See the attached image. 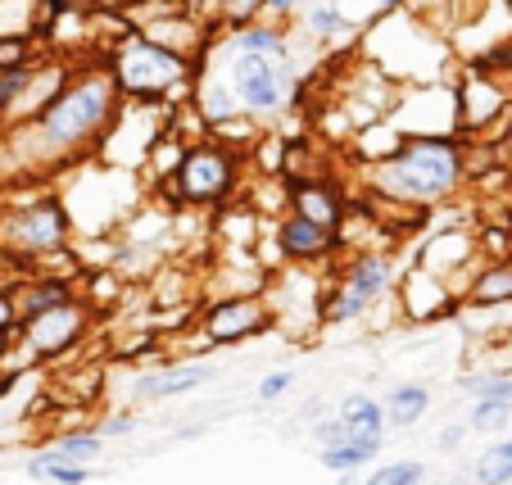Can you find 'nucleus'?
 Wrapping results in <instances>:
<instances>
[{"mask_svg":"<svg viewBox=\"0 0 512 485\" xmlns=\"http://www.w3.org/2000/svg\"><path fill=\"white\" fill-rule=\"evenodd\" d=\"M123 105L127 100L105 59L100 64H78L37 114L0 127V150L14 155L5 168H19L23 177H41L73 164V159L100 155V146L123 118Z\"/></svg>","mask_w":512,"mask_h":485,"instance_id":"nucleus-1","label":"nucleus"},{"mask_svg":"<svg viewBox=\"0 0 512 485\" xmlns=\"http://www.w3.org/2000/svg\"><path fill=\"white\" fill-rule=\"evenodd\" d=\"M200 73L223 82L245 118H277L304 96V73L295 64L290 32L286 23L272 19L213 32L200 55Z\"/></svg>","mask_w":512,"mask_h":485,"instance_id":"nucleus-2","label":"nucleus"},{"mask_svg":"<svg viewBox=\"0 0 512 485\" xmlns=\"http://www.w3.org/2000/svg\"><path fill=\"white\" fill-rule=\"evenodd\" d=\"M467 177H472V159L454 132L404 136L386 159L363 168V182L377 200L395 209H417V214L449 204L467 186Z\"/></svg>","mask_w":512,"mask_h":485,"instance_id":"nucleus-3","label":"nucleus"},{"mask_svg":"<svg viewBox=\"0 0 512 485\" xmlns=\"http://www.w3.org/2000/svg\"><path fill=\"white\" fill-rule=\"evenodd\" d=\"M105 64L123 100H136V105H173V100L191 96L195 78H200V55H182L164 41L145 37L141 28L127 32L105 55Z\"/></svg>","mask_w":512,"mask_h":485,"instance_id":"nucleus-4","label":"nucleus"},{"mask_svg":"<svg viewBox=\"0 0 512 485\" xmlns=\"http://www.w3.org/2000/svg\"><path fill=\"white\" fill-rule=\"evenodd\" d=\"M245 182V150L227 136H200L191 141L168 182H159V195L177 209H223L236 200Z\"/></svg>","mask_w":512,"mask_h":485,"instance_id":"nucleus-5","label":"nucleus"},{"mask_svg":"<svg viewBox=\"0 0 512 485\" xmlns=\"http://www.w3.org/2000/svg\"><path fill=\"white\" fill-rule=\"evenodd\" d=\"M0 245L14 254V272H37L28 268L32 259H55L73 245V214L55 191H37L28 200H14L0 209Z\"/></svg>","mask_w":512,"mask_h":485,"instance_id":"nucleus-6","label":"nucleus"},{"mask_svg":"<svg viewBox=\"0 0 512 485\" xmlns=\"http://www.w3.org/2000/svg\"><path fill=\"white\" fill-rule=\"evenodd\" d=\"M399 277V263L390 250H345L336 263V286L318 295V322L322 327H349L368 318L372 304L390 295Z\"/></svg>","mask_w":512,"mask_h":485,"instance_id":"nucleus-7","label":"nucleus"},{"mask_svg":"<svg viewBox=\"0 0 512 485\" xmlns=\"http://www.w3.org/2000/svg\"><path fill=\"white\" fill-rule=\"evenodd\" d=\"M91 327H96L91 304L78 295V300L64 304V309H50V313H41V318H23L19 322V354L28 363H59L87 345Z\"/></svg>","mask_w":512,"mask_h":485,"instance_id":"nucleus-8","label":"nucleus"},{"mask_svg":"<svg viewBox=\"0 0 512 485\" xmlns=\"http://www.w3.org/2000/svg\"><path fill=\"white\" fill-rule=\"evenodd\" d=\"M272 322H277V309H272L268 295L241 291V295H218V300L204 304L195 331H200V340L213 345V350H236L245 340L272 331Z\"/></svg>","mask_w":512,"mask_h":485,"instance_id":"nucleus-9","label":"nucleus"},{"mask_svg":"<svg viewBox=\"0 0 512 485\" xmlns=\"http://www.w3.org/2000/svg\"><path fill=\"white\" fill-rule=\"evenodd\" d=\"M512 105V87L485 68L467 64L454 82V109H458V136H476V141H490L499 132L503 114Z\"/></svg>","mask_w":512,"mask_h":485,"instance_id":"nucleus-10","label":"nucleus"},{"mask_svg":"<svg viewBox=\"0 0 512 485\" xmlns=\"http://www.w3.org/2000/svg\"><path fill=\"white\" fill-rule=\"evenodd\" d=\"M272 241H277L281 259L295 263V268H336L340 254H345L340 232H331V227H322V223H313V218L295 214V209H286V214L277 218Z\"/></svg>","mask_w":512,"mask_h":485,"instance_id":"nucleus-11","label":"nucleus"},{"mask_svg":"<svg viewBox=\"0 0 512 485\" xmlns=\"http://www.w3.org/2000/svg\"><path fill=\"white\" fill-rule=\"evenodd\" d=\"M213 377H218V363H209V359L164 363V368L141 372L132 395H136V404H168V399H186L195 390H204Z\"/></svg>","mask_w":512,"mask_h":485,"instance_id":"nucleus-12","label":"nucleus"},{"mask_svg":"<svg viewBox=\"0 0 512 485\" xmlns=\"http://www.w3.org/2000/svg\"><path fill=\"white\" fill-rule=\"evenodd\" d=\"M286 209H295V214L340 232V227H345V214H349V195L340 191L331 177L300 173V177H286Z\"/></svg>","mask_w":512,"mask_h":485,"instance_id":"nucleus-13","label":"nucleus"},{"mask_svg":"<svg viewBox=\"0 0 512 485\" xmlns=\"http://www.w3.org/2000/svg\"><path fill=\"white\" fill-rule=\"evenodd\" d=\"M336 418L340 427H345V440H354V445H363L372 458L386 449V404H381L377 395H368V390H349L345 399L336 404Z\"/></svg>","mask_w":512,"mask_h":485,"instance_id":"nucleus-14","label":"nucleus"},{"mask_svg":"<svg viewBox=\"0 0 512 485\" xmlns=\"http://www.w3.org/2000/svg\"><path fill=\"white\" fill-rule=\"evenodd\" d=\"M19 318H41L50 309H64V304L78 300V282L68 277V272H28L19 286Z\"/></svg>","mask_w":512,"mask_h":485,"instance_id":"nucleus-15","label":"nucleus"},{"mask_svg":"<svg viewBox=\"0 0 512 485\" xmlns=\"http://www.w3.org/2000/svg\"><path fill=\"white\" fill-rule=\"evenodd\" d=\"M472 254H481L476 232H463V227H454V232H431L422 241V254H417V272H426L431 263H440L431 277H440V272H458V268L472 263Z\"/></svg>","mask_w":512,"mask_h":485,"instance_id":"nucleus-16","label":"nucleus"},{"mask_svg":"<svg viewBox=\"0 0 512 485\" xmlns=\"http://www.w3.org/2000/svg\"><path fill=\"white\" fill-rule=\"evenodd\" d=\"M512 304V259H485L463 286V309H503Z\"/></svg>","mask_w":512,"mask_h":485,"instance_id":"nucleus-17","label":"nucleus"},{"mask_svg":"<svg viewBox=\"0 0 512 485\" xmlns=\"http://www.w3.org/2000/svg\"><path fill=\"white\" fill-rule=\"evenodd\" d=\"M300 32L313 41V46H331V41L354 37V23H349V14L340 10V0H304Z\"/></svg>","mask_w":512,"mask_h":485,"instance_id":"nucleus-18","label":"nucleus"},{"mask_svg":"<svg viewBox=\"0 0 512 485\" xmlns=\"http://www.w3.org/2000/svg\"><path fill=\"white\" fill-rule=\"evenodd\" d=\"M381 404H386L390 431H413L431 413V386L426 381H399V386H390V395Z\"/></svg>","mask_w":512,"mask_h":485,"instance_id":"nucleus-19","label":"nucleus"},{"mask_svg":"<svg viewBox=\"0 0 512 485\" xmlns=\"http://www.w3.org/2000/svg\"><path fill=\"white\" fill-rule=\"evenodd\" d=\"M105 445L109 440L100 436L96 427L91 431H68V436H59L55 445H46V449H37V454H28L23 463H96L100 454H105Z\"/></svg>","mask_w":512,"mask_h":485,"instance_id":"nucleus-20","label":"nucleus"},{"mask_svg":"<svg viewBox=\"0 0 512 485\" xmlns=\"http://www.w3.org/2000/svg\"><path fill=\"white\" fill-rule=\"evenodd\" d=\"M472 485H512V436H499L467 463Z\"/></svg>","mask_w":512,"mask_h":485,"instance_id":"nucleus-21","label":"nucleus"},{"mask_svg":"<svg viewBox=\"0 0 512 485\" xmlns=\"http://www.w3.org/2000/svg\"><path fill=\"white\" fill-rule=\"evenodd\" d=\"M463 422L472 436H503L512 427V404H503V399H472Z\"/></svg>","mask_w":512,"mask_h":485,"instance_id":"nucleus-22","label":"nucleus"},{"mask_svg":"<svg viewBox=\"0 0 512 485\" xmlns=\"http://www.w3.org/2000/svg\"><path fill=\"white\" fill-rule=\"evenodd\" d=\"M200 14L213 28H245V23L263 19V0H204Z\"/></svg>","mask_w":512,"mask_h":485,"instance_id":"nucleus-23","label":"nucleus"},{"mask_svg":"<svg viewBox=\"0 0 512 485\" xmlns=\"http://www.w3.org/2000/svg\"><path fill=\"white\" fill-rule=\"evenodd\" d=\"M23 476H32V481L41 485H87L100 476L96 463H23Z\"/></svg>","mask_w":512,"mask_h":485,"instance_id":"nucleus-24","label":"nucleus"},{"mask_svg":"<svg viewBox=\"0 0 512 485\" xmlns=\"http://www.w3.org/2000/svg\"><path fill=\"white\" fill-rule=\"evenodd\" d=\"M458 390L467 399H503V404H512V372H503V368L467 372V377H458Z\"/></svg>","mask_w":512,"mask_h":485,"instance_id":"nucleus-25","label":"nucleus"},{"mask_svg":"<svg viewBox=\"0 0 512 485\" xmlns=\"http://www.w3.org/2000/svg\"><path fill=\"white\" fill-rule=\"evenodd\" d=\"M358 485H426L422 458H395V463H377Z\"/></svg>","mask_w":512,"mask_h":485,"instance_id":"nucleus-26","label":"nucleus"},{"mask_svg":"<svg viewBox=\"0 0 512 485\" xmlns=\"http://www.w3.org/2000/svg\"><path fill=\"white\" fill-rule=\"evenodd\" d=\"M318 463L331 476H340V472H363L372 463V454L363 445H354V440H336V445H318Z\"/></svg>","mask_w":512,"mask_h":485,"instance_id":"nucleus-27","label":"nucleus"},{"mask_svg":"<svg viewBox=\"0 0 512 485\" xmlns=\"http://www.w3.org/2000/svg\"><path fill=\"white\" fill-rule=\"evenodd\" d=\"M290 390H295V372H290V368H272V372H263V377H259L254 399H259V404H281Z\"/></svg>","mask_w":512,"mask_h":485,"instance_id":"nucleus-28","label":"nucleus"},{"mask_svg":"<svg viewBox=\"0 0 512 485\" xmlns=\"http://www.w3.org/2000/svg\"><path fill=\"white\" fill-rule=\"evenodd\" d=\"M141 427H145L141 413H105V418L96 422V431L105 440H127V436H136Z\"/></svg>","mask_w":512,"mask_h":485,"instance_id":"nucleus-29","label":"nucleus"},{"mask_svg":"<svg viewBox=\"0 0 512 485\" xmlns=\"http://www.w3.org/2000/svg\"><path fill=\"white\" fill-rule=\"evenodd\" d=\"M28 59H37V50L28 46V37H0V68L28 64Z\"/></svg>","mask_w":512,"mask_h":485,"instance_id":"nucleus-30","label":"nucleus"},{"mask_svg":"<svg viewBox=\"0 0 512 485\" xmlns=\"http://www.w3.org/2000/svg\"><path fill=\"white\" fill-rule=\"evenodd\" d=\"M490 150H494V159H499V164L512 168V105H508V114H503L499 132L490 136Z\"/></svg>","mask_w":512,"mask_h":485,"instance_id":"nucleus-31","label":"nucleus"},{"mask_svg":"<svg viewBox=\"0 0 512 485\" xmlns=\"http://www.w3.org/2000/svg\"><path fill=\"white\" fill-rule=\"evenodd\" d=\"M300 10H304V0H263V14H268L272 23L300 19Z\"/></svg>","mask_w":512,"mask_h":485,"instance_id":"nucleus-32","label":"nucleus"},{"mask_svg":"<svg viewBox=\"0 0 512 485\" xmlns=\"http://www.w3.org/2000/svg\"><path fill=\"white\" fill-rule=\"evenodd\" d=\"M19 295L14 286H0V327H19Z\"/></svg>","mask_w":512,"mask_h":485,"instance_id":"nucleus-33","label":"nucleus"},{"mask_svg":"<svg viewBox=\"0 0 512 485\" xmlns=\"http://www.w3.org/2000/svg\"><path fill=\"white\" fill-rule=\"evenodd\" d=\"M467 436H472V431H467V422H454V427H445L440 436H435V449H445V454H454V449L463 445Z\"/></svg>","mask_w":512,"mask_h":485,"instance_id":"nucleus-34","label":"nucleus"},{"mask_svg":"<svg viewBox=\"0 0 512 485\" xmlns=\"http://www.w3.org/2000/svg\"><path fill=\"white\" fill-rule=\"evenodd\" d=\"M19 350V327H0V368H5V359Z\"/></svg>","mask_w":512,"mask_h":485,"instance_id":"nucleus-35","label":"nucleus"},{"mask_svg":"<svg viewBox=\"0 0 512 485\" xmlns=\"http://www.w3.org/2000/svg\"><path fill=\"white\" fill-rule=\"evenodd\" d=\"M200 436H209V422H191V427H173V440H200Z\"/></svg>","mask_w":512,"mask_h":485,"instance_id":"nucleus-36","label":"nucleus"},{"mask_svg":"<svg viewBox=\"0 0 512 485\" xmlns=\"http://www.w3.org/2000/svg\"><path fill=\"white\" fill-rule=\"evenodd\" d=\"M164 5H173V10H195V14H200L204 0H164Z\"/></svg>","mask_w":512,"mask_h":485,"instance_id":"nucleus-37","label":"nucleus"},{"mask_svg":"<svg viewBox=\"0 0 512 485\" xmlns=\"http://www.w3.org/2000/svg\"><path fill=\"white\" fill-rule=\"evenodd\" d=\"M10 268H14V254L5 250V245H0V272H10Z\"/></svg>","mask_w":512,"mask_h":485,"instance_id":"nucleus-38","label":"nucleus"},{"mask_svg":"<svg viewBox=\"0 0 512 485\" xmlns=\"http://www.w3.org/2000/svg\"><path fill=\"white\" fill-rule=\"evenodd\" d=\"M336 485H358V472H340V476H336Z\"/></svg>","mask_w":512,"mask_h":485,"instance_id":"nucleus-39","label":"nucleus"},{"mask_svg":"<svg viewBox=\"0 0 512 485\" xmlns=\"http://www.w3.org/2000/svg\"><path fill=\"white\" fill-rule=\"evenodd\" d=\"M381 10H399V5H408V0H377Z\"/></svg>","mask_w":512,"mask_h":485,"instance_id":"nucleus-40","label":"nucleus"},{"mask_svg":"<svg viewBox=\"0 0 512 485\" xmlns=\"http://www.w3.org/2000/svg\"><path fill=\"white\" fill-rule=\"evenodd\" d=\"M499 5H503V10H508V14H512V0H499Z\"/></svg>","mask_w":512,"mask_h":485,"instance_id":"nucleus-41","label":"nucleus"},{"mask_svg":"<svg viewBox=\"0 0 512 485\" xmlns=\"http://www.w3.org/2000/svg\"><path fill=\"white\" fill-rule=\"evenodd\" d=\"M508 191H512V168H508Z\"/></svg>","mask_w":512,"mask_h":485,"instance_id":"nucleus-42","label":"nucleus"}]
</instances>
